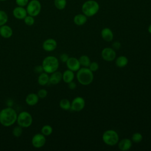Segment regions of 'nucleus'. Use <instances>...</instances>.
I'll return each instance as SVG.
<instances>
[{
  "label": "nucleus",
  "instance_id": "f257e3e1",
  "mask_svg": "<svg viewBox=\"0 0 151 151\" xmlns=\"http://www.w3.org/2000/svg\"><path fill=\"white\" fill-rule=\"evenodd\" d=\"M17 113L12 107H8L0 111V124L5 127L13 125L17 119Z\"/></svg>",
  "mask_w": 151,
  "mask_h": 151
},
{
  "label": "nucleus",
  "instance_id": "f03ea898",
  "mask_svg": "<svg viewBox=\"0 0 151 151\" xmlns=\"http://www.w3.org/2000/svg\"><path fill=\"white\" fill-rule=\"evenodd\" d=\"M76 78L80 84L87 86L90 84L94 79L93 72L88 67H83L80 68L76 74Z\"/></svg>",
  "mask_w": 151,
  "mask_h": 151
},
{
  "label": "nucleus",
  "instance_id": "7ed1b4c3",
  "mask_svg": "<svg viewBox=\"0 0 151 151\" xmlns=\"http://www.w3.org/2000/svg\"><path fill=\"white\" fill-rule=\"evenodd\" d=\"M42 67L44 71L51 74L57 71L59 67V61L57 57L52 55L45 57L42 62Z\"/></svg>",
  "mask_w": 151,
  "mask_h": 151
},
{
  "label": "nucleus",
  "instance_id": "20e7f679",
  "mask_svg": "<svg viewBox=\"0 0 151 151\" xmlns=\"http://www.w3.org/2000/svg\"><path fill=\"white\" fill-rule=\"evenodd\" d=\"M99 4L94 0H88L82 5L81 10L86 17H91L95 15L99 10Z\"/></svg>",
  "mask_w": 151,
  "mask_h": 151
},
{
  "label": "nucleus",
  "instance_id": "39448f33",
  "mask_svg": "<svg viewBox=\"0 0 151 151\" xmlns=\"http://www.w3.org/2000/svg\"><path fill=\"white\" fill-rule=\"evenodd\" d=\"M102 139L105 144L112 146L118 143L119 136L115 130L110 129L104 132L102 135Z\"/></svg>",
  "mask_w": 151,
  "mask_h": 151
},
{
  "label": "nucleus",
  "instance_id": "423d86ee",
  "mask_svg": "<svg viewBox=\"0 0 151 151\" xmlns=\"http://www.w3.org/2000/svg\"><path fill=\"white\" fill-rule=\"evenodd\" d=\"M32 117L31 114L26 111H21L17 116V122L18 126L22 128L29 127L32 123Z\"/></svg>",
  "mask_w": 151,
  "mask_h": 151
},
{
  "label": "nucleus",
  "instance_id": "0eeeda50",
  "mask_svg": "<svg viewBox=\"0 0 151 151\" xmlns=\"http://www.w3.org/2000/svg\"><path fill=\"white\" fill-rule=\"evenodd\" d=\"M41 9V5L40 2L37 0H32L28 3L26 10L29 15L36 17L40 14Z\"/></svg>",
  "mask_w": 151,
  "mask_h": 151
},
{
  "label": "nucleus",
  "instance_id": "6e6552de",
  "mask_svg": "<svg viewBox=\"0 0 151 151\" xmlns=\"http://www.w3.org/2000/svg\"><path fill=\"white\" fill-rule=\"evenodd\" d=\"M46 143L45 136L41 133H37L34 134L31 139V143L35 148H41L44 146Z\"/></svg>",
  "mask_w": 151,
  "mask_h": 151
},
{
  "label": "nucleus",
  "instance_id": "1a4fd4ad",
  "mask_svg": "<svg viewBox=\"0 0 151 151\" xmlns=\"http://www.w3.org/2000/svg\"><path fill=\"white\" fill-rule=\"evenodd\" d=\"M86 102L82 97H75L71 103V109L74 111H81L85 107Z\"/></svg>",
  "mask_w": 151,
  "mask_h": 151
},
{
  "label": "nucleus",
  "instance_id": "9d476101",
  "mask_svg": "<svg viewBox=\"0 0 151 151\" xmlns=\"http://www.w3.org/2000/svg\"><path fill=\"white\" fill-rule=\"evenodd\" d=\"M101 57L106 61H112L115 60L116 57V52L113 48L106 47L103 49L101 52Z\"/></svg>",
  "mask_w": 151,
  "mask_h": 151
},
{
  "label": "nucleus",
  "instance_id": "9b49d317",
  "mask_svg": "<svg viewBox=\"0 0 151 151\" xmlns=\"http://www.w3.org/2000/svg\"><path fill=\"white\" fill-rule=\"evenodd\" d=\"M65 63L68 69L74 72L77 71L81 67L78 59L76 57H69Z\"/></svg>",
  "mask_w": 151,
  "mask_h": 151
},
{
  "label": "nucleus",
  "instance_id": "f8f14e48",
  "mask_svg": "<svg viewBox=\"0 0 151 151\" xmlns=\"http://www.w3.org/2000/svg\"><path fill=\"white\" fill-rule=\"evenodd\" d=\"M57 47V41L53 38H48L45 40L42 43V48L45 51H52Z\"/></svg>",
  "mask_w": 151,
  "mask_h": 151
},
{
  "label": "nucleus",
  "instance_id": "ddd939ff",
  "mask_svg": "<svg viewBox=\"0 0 151 151\" xmlns=\"http://www.w3.org/2000/svg\"><path fill=\"white\" fill-rule=\"evenodd\" d=\"M132 146V141L128 138L122 139L118 142V147L122 151H127Z\"/></svg>",
  "mask_w": 151,
  "mask_h": 151
},
{
  "label": "nucleus",
  "instance_id": "4468645a",
  "mask_svg": "<svg viewBox=\"0 0 151 151\" xmlns=\"http://www.w3.org/2000/svg\"><path fill=\"white\" fill-rule=\"evenodd\" d=\"M27 10L22 6H18V7L15 8L13 10V15L15 18L18 19H24L27 16Z\"/></svg>",
  "mask_w": 151,
  "mask_h": 151
},
{
  "label": "nucleus",
  "instance_id": "2eb2a0df",
  "mask_svg": "<svg viewBox=\"0 0 151 151\" xmlns=\"http://www.w3.org/2000/svg\"><path fill=\"white\" fill-rule=\"evenodd\" d=\"M13 34L12 28L6 25H4L0 27V35L4 38H9L11 37Z\"/></svg>",
  "mask_w": 151,
  "mask_h": 151
},
{
  "label": "nucleus",
  "instance_id": "dca6fc26",
  "mask_svg": "<svg viewBox=\"0 0 151 151\" xmlns=\"http://www.w3.org/2000/svg\"><path fill=\"white\" fill-rule=\"evenodd\" d=\"M63 78V74L59 71H55L51 73V76H50L49 82L52 84H58L61 80Z\"/></svg>",
  "mask_w": 151,
  "mask_h": 151
},
{
  "label": "nucleus",
  "instance_id": "f3484780",
  "mask_svg": "<svg viewBox=\"0 0 151 151\" xmlns=\"http://www.w3.org/2000/svg\"><path fill=\"white\" fill-rule=\"evenodd\" d=\"M39 101V97L36 93H31L28 94L25 98V102L27 104L30 106L36 105Z\"/></svg>",
  "mask_w": 151,
  "mask_h": 151
},
{
  "label": "nucleus",
  "instance_id": "a211bd4d",
  "mask_svg": "<svg viewBox=\"0 0 151 151\" xmlns=\"http://www.w3.org/2000/svg\"><path fill=\"white\" fill-rule=\"evenodd\" d=\"M101 36L102 38L107 42L111 41L114 37V35L112 31L109 28H107V27L104 28L101 30Z\"/></svg>",
  "mask_w": 151,
  "mask_h": 151
},
{
  "label": "nucleus",
  "instance_id": "6ab92c4d",
  "mask_svg": "<svg viewBox=\"0 0 151 151\" xmlns=\"http://www.w3.org/2000/svg\"><path fill=\"white\" fill-rule=\"evenodd\" d=\"M87 21V17L83 14H78L74 16L73 21L76 25L81 26L86 23Z\"/></svg>",
  "mask_w": 151,
  "mask_h": 151
},
{
  "label": "nucleus",
  "instance_id": "aec40b11",
  "mask_svg": "<svg viewBox=\"0 0 151 151\" xmlns=\"http://www.w3.org/2000/svg\"><path fill=\"white\" fill-rule=\"evenodd\" d=\"M74 78V71L68 69L64 71L63 73V78L62 80L65 83H68L72 81H73Z\"/></svg>",
  "mask_w": 151,
  "mask_h": 151
},
{
  "label": "nucleus",
  "instance_id": "412c9836",
  "mask_svg": "<svg viewBox=\"0 0 151 151\" xmlns=\"http://www.w3.org/2000/svg\"><path fill=\"white\" fill-rule=\"evenodd\" d=\"M49 79L50 76H48V74L44 71L40 73L38 76L37 81L40 86H45L48 83Z\"/></svg>",
  "mask_w": 151,
  "mask_h": 151
},
{
  "label": "nucleus",
  "instance_id": "4be33fe9",
  "mask_svg": "<svg viewBox=\"0 0 151 151\" xmlns=\"http://www.w3.org/2000/svg\"><path fill=\"white\" fill-rule=\"evenodd\" d=\"M128 58L124 55L119 56L116 59V65L119 68H123L126 67L128 64Z\"/></svg>",
  "mask_w": 151,
  "mask_h": 151
},
{
  "label": "nucleus",
  "instance_id": "5701e85b",
  "mask_svg": "<svg viewBox=\"0 0 151 151\" xmlns=\"http://www.w3.org/2000/svg\"><path fill=\"white\" fill-rule=\"evenodd\" d=\"M80 65L83 66L84 67H88L91 63V60L88 56L86 55H81L78 59Z\"/></svg>",
  "mask_w": 151,
  "mask_h": 151
},
{
  "label": "nucleus",
  "instance_id": "b1692460",
  "mask_svg": "<svg viewBox=\"0 0 151 151\" xmlns=\"http://www.w3.org/2000/svg\"><path fill=\"white\" fill-rule=\"evenodd\" d=\"M59 106L61 109L64 110H68L71 109V103L67 99H63L60 101Z\"/></svg>",
  "mask_w": 151,
  "mask_h": 151
},
{
  "label": "nucleus",
  "instance_id": "393cba45",
  "mask_svg": "<svg viewBox=\"0 0 151 151\" xmlns=\"http://www.w3.org/2000/svg\"><path fill=\"white\" fill-rule=\"evenodd\" d=\"M52 127L50 125L46 124L42 127L41 129V133L45 136H48L52 134Z\"/></svg>",
  "mask_w": 151,
  "mask_h": 151
},
{
  "label": "nucleus",
  "instance_id": "a878e982",
  "mask_svg": "<svg viewBox=\"0 0 151 151\" xmlns=\"http://www.w3.org/2000/svg\"><path fill=\"white\" fill-rule=\"evenodd\" d=\"M66 0H54V5L58 9L62 10L64 9L66 6Z\"/></svg>",
  "mask_w": 151,
  "mask_h": 151
},
{
  "label": "nucleus",
  "instance_id": "bb28decb",
  "mask_svg": "<svg viewBox=\"0 0 151 151\" xmlns=\"http://www.w3.org/2000/svg\"><path fill=\"white\" fill-rule=\"evenodd\" d=\"M143 140V136L139 132H136L132 134V141L135 143H139Z\"/></svg>",
  "mask_w": 151,
  "mask_h": 151
},
{
  "label": "nucleus",
  "instance_id": "cd10ccee",
  "mask_svg": "<svg viewBox=\"0 0 151 151\" xmlns=\"http://www.w3.org/2000/svg\"><path fill=\"white\" fill-rule=\"evenodd\" d=\"M8 17L6 13L4 11L0 10V27L6 24L8 21Z\"/></svg>",
  "mask_w": 151,
  "mask_h": 151
},
{
  "label": "nucleus",
  "instance_id": "c85d7f7f",
  "mask_svg": "<svg viewBox=\"0 0 151 151\" xmlns=\"http://www.w3.org/2000/svg\"><path fill=\"white\" fill-rule=\"evenodd\" d=\"M12 134L14 136H15L16 137H19L22 134V127L19 126H15L12 129Z\"/></svg>",
  "mask_w": 151,
  "mask_h": 151
},
{
  "label": "nucleus",
  "instance_id": "c756f323",
  "mask_svg": "<svg viewBox=\"0 0 151 151\" xmlns=\"http://www.w3.org/2000/svg\"><path fill=\"white\" fill-rule=\"evenodd\" d=\"M24 22L27 25L31 26L34 24V17H32L31 15H27L25 18L24 19Z\"/></svg>",
  "mask_w": 151,
  "mask_h": 151
},
{
  "label": "nucleus",
  "instance_id": "7c9ffc66",
  "mask_svg": "<svg viewBox=\"0 0 151 151\" xmlns=\"http://www.w3.org/2000/svg\"><path fill=\"white\" fill-rule=\"evenodd\" d=\"M92 72H95L96 71L98 70L99 68V64L97 62L93 61V62H91L90 65L88 67Z\"/></svg>",
  "mask_w": 151,
  "mask_h": 151
},
{
  "label": "nucleus",
  "instance_id": "2f4dec72",
  "mask_svg": "<svg viewBox=\"0 0 151 151\" xmlns=\"http://www.w3.org/2000/svg\"><path fill=\"white\" fill-rule=\"evenodd\" d=\"M37 95L38 96L39 98L40 99H44L47 97V94H48V92L47 91L44 89V88H41L40 90H39L37 92Z\"/></svg>",
  "mask_w": 151,
  "mask_h": 151
},
{
  "label": "nucleus",
  "instance_id": "473e14b6",
  "mask_svg": "<svg viewBox=\"0 0 151 151\" xmlns=\"http://www.w3.org/2000/svg\"><path fill=\"white\" fill-rule=\"evenodd\" d=\"M17 4L19 6H24L28 3V0H16Z\"/></svg>",
  "mask_w": 151,
  "mask_h": 151
},
{
  "label": "nucleus",
  "instance_id": "72a5a7b5",
  "mask_svg": "<svg viewBox=\"0 0 151 151\" xmlns=\"http://www.w3.org/2000/svg\"><path fill=\"white\" fill-rule=\"evenodd\" d=\"M69 56L67 54L65 53H63L60 56V60L63 62V63H66V61H67V60L68 59Z\"/></svg>",
  "mask_w": 151,
  "mask_h": 151
},
{
  "label": "nucleus",
  "instance_id": "f704fd0d",
  "mask_svg": "<svg viewBox=\"0 0 151 151\" xmlns=\"http://www.w3.org/2000/svg\"><path fill=\"white\" fill-rule=\"evenodd\" d=\"M34 71H35V73H38V74L42 73L44 71V70L42 67V65H39L35 66V67L34 68Z\"/></svg>",
  "mask_w": 151,
  "mask_h": 151
},
{
  "label": "nucleus",
  "instance_id": "c9c22d12",
  "mask_svg": "<svg viewBox=\"0 0 151 151\" xmlns=\"http://www.w3.org/2000/svg\"><path fill=\"white\" fill-rule=\"evenodd\" d=\"M68 84V87L70 89V90H74L76 87H77V84L75 82H74L73 81L67 83Z\"/></svg>",
  "mask_w": 151,
  "mask_h": 151
},
{
  "label": "nucleus",
  "instance_id": "e433bc0d",
  "mask_svg": "<svg viewBox=\"0 0 151 151\" xmlns=\"http://www.w3.org/2000/svg\"><path fill=\"white\" fill-rule=\"evenodd\" d=\"M120 47H121V44L119 41H114L113 43V49L118 50L120 48Z\"/></svg>",
  "mask_w": 151,
  "mask_h": 151
},
{
  "label": "nucleus",
  "instance_id": "4c0bfd02",
  "mask_svg": "<svg viewBox=\"0 0 151 151\" xmlns=\"http://www.w3.org/2000/svg\"><path fill=\"white\" fill-rule=\"evenodd\" d=\"M148 31H149V32L151 34V24L149 26V27H148Z\"/></svg>",
  "mask_w": 151,
  "mask_h": 151
},
{
  "label": "nucleus",
  "instance_id": "58836bf2",
  "mask_svg": "<svg viewBox=\"0 0 151 151\" xmlns=\"http://www.w3.org/2000/svg\"><path fill=\"white\" fill-rule=\"evenodd\" d=\"M0 1H5V0H0Z\"/></svg>",
  "mask_w": 151,
  "mask_h": 151
}]
</instances>
